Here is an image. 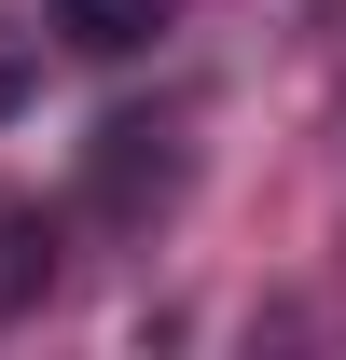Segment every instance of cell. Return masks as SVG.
<instances>
[{"label":"cell","mask_w":346,"mask_h":360,"mask_svg":"<svg viewBox=\"0 0 346 360\" xmlns=\"http://www.w3.org/2000/svg\"><path fill=\"white\" fill-rule=\"evenodd\" d=\"M28 97H42V42H28V28H0V125H14Z\"/></svg>","instance_id":"277c9868"},{"label":"cell","mask_w":346,"mask_h":360,"mask_svg":"<svg viewBox=\"0 0 346 360\" xmlns=\"http://www.w3.org/2000/svg\"><path fill=\"white\" fill-rule=\"evenodd\" d=\"M167 194H180V125L167 111H111L97 153H84V208L97 222H153Z\"/></svg>","instance_id":"6da1fadb"},{"label":"cell","mask_w":346,"mask_h":360,"mask_svg":"<svg viewBox=\"0 0 346 360\" xmlns=\"http://www.w3.org/2000/svg\"><path fill=\"white\" fill-rule=\"evenodd\" d=\"M42 291H56V222L42 208H0V333L42 305Z\"/></svg>","instance_id":"3957f363"},{"label":"cell","mask_w":346,"mask_h":360,"mask_svg":"<svg viewBox=\"0 0 346 360\" xmlns=\"http://www.w3.org/2000/svg\"><path fill=\"white\" fill-rule=\"evenodd\" d=\"M180 28V0H56V42L70 56H153Z\"/></svg>","instance_id":"7a4b0ae2"}]
</instances>
